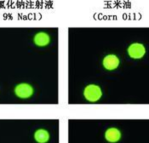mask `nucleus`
Wrapping results in <instances>:
<instances>
[{"label":"nucleus","instance_id":"f257e3e1","mask_svg":"<svg viewBox=\"0 0 149 143\" xmlns=\"http://www.w3.org/2000/svg\"><path fill=\"white\" fill-rule=\"evenodd\" d=\"M84 95L87 101L91 102H95L100 100L102 93L101 88L98 85L90 84L85 88Z\"/></svg>","mask_w":149,"mask_h":143},{"label":"nucleus","instance_id":"f03ea898","mask_svg":"<svg viewBox=\"0 0 149 143\" xmlns=\"http://www.w3.org/2000/svg\"><path fill=\"white\" fill-rule=\"evenodd\" d=\"M15 92L18 97L22 98V99H26V98L31 97L33 94V89L28 83H20L15 87Z\"/></svg>","mask_w":149,"mask_h":143},{"label":"nucleus","instance_id":"7ed1b4c3","mask_svg":"<svg viewBox=\"0 0 149 143\" xmlns=\"http://www.w3.org/2000/svg\"><path fill=\"white\" fill-rule=\"evenodd\" d=\"M146 53L145 47L141 44H133L128 48V54L131 58L140 59L144 56Z\"/></svg>","mask_w":149,"mask_h":143},{"label":"nucleus","instance_id":"20e7f679","mask_svg":"<svg viewBox=\"0 0 149 143\" xmlns=\"http://www.w3.org/2000/svg\"><path fill=\"white\" fill-rule=\"evenodd\" d=\"M119 65V59L114 55H108L103 60L104 67L107 70H114Z\"/></svg>","mask_w":149,"mask_h":143},{"label":"nucleus","instance_id":"39448f33","mask_svg":"<svg viewBox=\"0 0 149 143\" xmlns=\"http://www.w3.org/2000/svg\"><path fill=\"white\" fill-rule=\"evenodd\" d=\"M105 137H106V140L109 142H117L121 138V133L116 128H110L106 131Z\"/></svg>","mask_w":149,"mask_h":143},{"label":"nucleus","instance_id":"423d86ee","mask_svg":"<svg viewBox=\"0 0 149 143\" xmlns=\"http://www.w3.org/2000/svg\"><path fill=\"white\" fill-rule=\"evenodd\" d=\"M33 40H34L35 44H37L38 46H40V47L48 45L49 44V42H50L49 36L45 33H42V32L37 33L35 35Z\"/></svg>","mask_w":149,"mask_h":143},{"label":"nucleus","instance_id":"0eeeda50","mask_svg":"<svg viewBox=\"0 0 149 143\" xmlns=\"http://www.w3.org/2000/svg\"><path fill=\"white\" fill-rule=\"evenodd\" d=\"M34 138L38 143H46L49 140V134L45 130H38L35 132Z\"/></svg>","mask_w":149,"mask_h":143}]
</instances>
